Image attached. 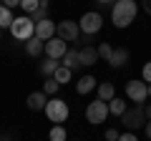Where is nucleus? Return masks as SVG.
<instances>
[{
	"instance_id": "nucleus-34",
	"label": "nucleus",
	"mask_w": 151,
	"mask_h": 141,
	"mask_svg": "<svg viewBox=\"0 0 151 141\" xmlns=\"http://www.w3.org/2000/svg\"><path fill=\"white\" fill-rule=\"evenodd\" d=\"M98 3H101V5H111L113 0H98Z\"/></svg>"
},
{
	"instance_id": "nucleus-14",
	"label": "nucleus",
	"mask_w": 151,
	"mask_h": 141,
	"mask_svg": "<svg viewBox=\"0 0 151 141\" xmlns=\"http://www.w3.org/2000/svg\"><path fill=\"white\" fill-rule=\"evenodd\" d=\"M93 88H96V78H93V76H83V78H78V83H76V91L81 93V96L91 93Z\"/></svg>"
},
{
	"instance_id": "nucleus-36",
	"label": "nucleus",
	"mask_w": 151,
	"mask_h": 141,
	"mask_svg": "<svg viewBox=\"0 0 151 141\" xmlns=\"http://www.w3.org/2000/svg\"><path fill=\"white\" fill-rule=\"evenodd\" d=\"M0 5H3V0H0Z\"/></svg>"
},
{
	"instance_id": "nucleus-7",
	"label": "nucleus",
	"mask_w": 151,
	"mask_h": 141,
	"mask_svg": "<svg viewBox=\"0 0 151 141\" xmlns=\"http://www.w3.org/2000/svg\"><path fill=\"white\" fill-rule=\"evenodd\" d=\"M55 35L63 38L65 43H76L78 35H81V28H78V23H76V20H60L58 25H55Z\"/></svg>"
},
{
	"instance_id": "nucleus-28",
	"label": "nucleus",
	"mask_w": 151,
	"mask_h": 141,
	"mask_svg": "<svg viewBox=\"0 0 151 141\" xmlns=\"http://www.w3.org/2000/svg\"><path fill=\"white\" fill-rule=\"evenodd\" d=\"M119 136H121V134H119L116 129H108V131H106V141H119Z\"/></svg>"
},
{
	"instance_id": "nucleus-32",
	"label": "nucleus",
	"mask_w": 151,
	"mask_h": 141,
	"mask_svg": "<svg viewBox=\"0 0 151 141\" xmlns=\"http://www.w3.org/2000/svg\"><path fill=\"white\" fill-rule=\"evenodd\" d=\"M144 111H146V121H151V103H149V106H144Z\"/></svg>"
},
{
	"instance_id": "nucleus-19",
	"label": "nucleus",
	"mask_w": 151,
	"mask_h": 141,
	"mask_svg": "<svg viewBox=\"0 0 151 141\" xmlns=\"http://www.w3.org/2000/svg\"><path fill=\"white\" fill-rule=\"evenodd\" d=\"M126 111V101H121L119 96H113L111 101H108V114H113V116H121Z\"/></svg>"
},
{
	"instance_id": "nucleus-35",
	"label": "nucleus",
	"mask_w": 151,
	"mask_h": 141,
	"mask_svg": "<svg viewBox=\"0 0 151 141\" xmlns=\"http://www.w3.org/2000/svg\"><path fill=\"white\" fill-rule=\"evenodd\" d=\"M149 98H151V86H149Z\"/></svg>"
},
{
	"instance_id": "nucleus-17",
	"label": "nucleus",
	"mask_w": 151,
	"mask_h": 141,
	"mask_svg": "<svg viewBox=\"0 0 151 141\" xmlns=\"http://www.w3.org/2000/svg\"><path fill=\"white\" fill-rule=\"evenodd\" d=\"M60 68V63L55 58H45L43 63H40V73H43V76H48V78H53V73L55 70Z\"/></svg>"
},
{
	"instance_id": "nucleus-21",
	"label": "nucleus",
	"mask_w": 151,
	"mask_h": 141,
	"mask_svg": "<svg viewBox=\"0 0 151 141\" xmlns=\"http://www.w3.org/2000/svg\"><path fill=\"white\" fill-rule=\"evenodd\" d=\"M48 139H50V141H68V134H65V129H63L60 124H53V129H50Z\"/></svg>"
},
{
	"instance_id": "nucleus-30",
	"label": "nucleus",
	"mask_w": 151,
	"mask_h": 141,
	"mask_svg": "<svg viewBox=\"0 0 151 141\" xmlns=\"http://www.w3.org/2000/svg\"><path fill=\"white\" fill-rule=\"evenodd\" d=\"M3 5H5L8 10H13L15 5H20V0H3Z\"/></svg>"
},
{
	"instance_id": "nucleus-33",
	"label": "nucleus",
	"mask_w": 151,
	"mask_h": 141,
	"mask_svg": "<svg viewBox=\"0 0 151 141\" xmlns=\"http://www.w3.org/2000/svg\"><path fill=\"white\" fill-rule=\"evenodd\" d=\"M146 136H149V141H151V121H146Z\"/></svg>"
},
{
	"instance_id": "nucleus-3",
	"label": "nucleus",
	"mask_w": 151,
	"mask_h": 141,
	"mask_svg": "<svg viewBox=\"0 0 151 141\" xmlns=\"http://www.w3.org/2000/svg\"><path fill=\"white\" fill-rule=\"evenodd\" d=\"M10 33H13L15 40H30L33 35H35V23L30 20V15H20V18L13 20Z\"/></svg>"
},
{
	"instance_id": "nucleus-23",
	"label": "nucleus",
	"mask_w": 151,
	"mask_h": 141,
	"mask_svg": "<svg viewBox=\"0 0 151 141\" xmlns=\"http://www.w3.org/2000/svg\"><path fill=\"white\" fill-rule=\"evenodd\" d=\"M58 88H60V83L55 81V78H48V81L43 83V93H45V96H55Z\"/></svg>"
},
{
	"instance_id": "nucleus-6",
	"label": "nucleus",
	"mask_w": 151,
	"mask_h": 141,
	"mask_svg": "<svg viewBox=\"0 0 151 141\" xmlns=\"http://www.w3.org/2000/svg\"><path fill=\"white\" fill-rule=\"evenodd\" d=\"M126 96L136 106H144V101L149 98V83L146 81H129L126 83Z\"/></svg>"
},
{
	"instance_id": "nucleus-1",
	"label": "nucleus",
	"mask_w": 151,
	"mask_h": 141,
	"mask_svg": "<svg viewBox=\"0 0 151 141\" xmlns=\"http://www.w3.org/2000/svg\"><path fill=\"white\" fill-rule=\"evenodd\" d=\"M113 25L116 28H129L136 20V0H116V5L111 10Z\"/></svg>"
},
{
	"instance_id": "nucleus-16",
	"label": "nucleus",
	"mask_w": 151,
	"mask_h": 141,
	"mask_svg": "<svg viewBox=\"0 0 151 141\" xmlns=\"http://www.w3.org/2000/svg\"><path fill=\"white\" fill-rule=\"evenodd\" d=\"M81 65V60H78V50H65V55H63V68H68V70H73V68H78Z\"/></svg>"
},
{
	"instance_id": "nucleus-10",
	"label": "nucleus",
	"mask_w": 151,
	"mask_h": 141,
	"mask_svg": "<svg viewBox=\"0 0 151 141\" xmlns=\"http://www.w3.org/2000/svg\"><path fill=\"white\" fill-rule=\"evenodd\" d=\"M53 35H55V23L50 20V18H45V20L35 23V38H40V40H50Z\"/></svg>"
},
{
	"instance_id": "nucleus-8",
	"label": "nucleus",
	"mask_w": 151,
	"mask_h": 141,
	"mask_svg": "<svg viewBox=\"0 0 151 141\" xmlns=\"http://www.w3.org/2000/svg\"><path fill=\"white\" fill-rule=\"evenodd\" d=\"M103 25V18L98 15V13H83V18L78 20V28H81V33H86V35H96L98 30H101Z\"/></svg>"
},
{
	"instance_id": "nucleus-18",
	"label": "nucleus",
	"mask_w": 151,
	"mask_h": 141,
	"mask_svg": "<svg viewBox=\"0 0 151 141\" xmlns=\"http://www.w3.org/2000/svg\"><path fill=\"white\" fill-rule=\"evenodd\" d=\"M113 96H116V88H113V83L106 81V83H101V86H98V98H101V101L108 103Z\"/></svg>"
},
{
	"instance_id": "nucleus-26",
	"label": "nucleus",
	"mask_w": 151,
	"mask_h": 141,
	"mask_svg": "<svg viewBox=\"0 0 151 141\" xmlns=\"http://www.w3.org/2000/svg\"><path fill=\"white\" fill-rule=\"evenodd\" d=\"M111 53H113V48H111V45H108V43H101V45H98V58H111Z\"/></svg>"
},
{
	"instance_id": "nucleus-2",
	"label": "nucleus",
	"mask_w": 151,
	"mask_h": 141,
	"mask_svg": "<svg viewBox=\"0 0 151 141\" xmlns=\"http://www.w3.org/2000/svg\"><path fill=\"white\" fill-rule=\"evenodd\" d=\"M45 116H48V121H53V124H60L63 126V121L68 119V103L65 101H60L58 96H53V98H48V103H45Z\"/></svg>"
},
{
	"instance_id": "nucleus-20",
	"label": "nucleus",
	"mask_w": 151,
	"mask_h": 141,
	"mask_svg": "<svg viewBox=\"0 0 151 141\" xmlns=\"http://www.w3.org/2000/svg\"><path fill=\"white\" fill-rule=\"evenodd\" d=\"M48 5H50L48 0H40V5H38V10L30 15V20H33V23H40V20H45V18H48Z\"/></svg>"
},
{
	"instance_id": "nucleus-11",
	"label": "nucleus",
	"mask_w": 151,
	"mask_h": 141,
	"mask_svg": "<svg viewBox=\"0 0 151 141\" xmlns=\"http://www.w3.org/2000/svg\"><path fill=\"white\" fill-rule=\"evenodd\" d=\"M78 60H81V65H96L98 48H93V45H83V48L78 50Z\"/></svg>"
},
{
	"instance_id": "nucleus-9",
	"label": "nucleus",
	"mask_w": 151,
	"mask_h": 141,
	"mask_svg": "<svg viewBox=\"0 0 151 141\" xmlns=\"http://www.w3.org/2000/svg\"><path fill=\"white\" fill-rule=\"evenodd\" d=\"M65 50H68V43H65L63 38H58V35H53L50 40H45V55H48V58L60 60L65 55Z\"/></svg>"
},
{
	"instance_id": "nucleus-29",
	"label": "nucleus",
	"mask_w": 151,
	"mask_h": 141,
	"mask_svg": "<svg viewBox=\"0 0 151 141\" xmlns=\"http://www.w3.org/2000/svg\"><path fill=\"white\" fill-rule=\"evenodd\" d=\"M119 141H139V139H136L134 131H126V134H121V136H119Z\"/></svg>"
},
{
	"instance_id": "nucleus-12",
	"label": "nucleus",
	"mask_w": 151,
	"mask_h": 141,
	"mask_svg": "<svg viewBox=\"0 0 151 141\" xmlns=\"http://www.w3.org/2000/svg\"><path fill=\"white\" fill-rule=\"evenodd\" d=\"M25 53L33 55V58H38L40 53H45V40H40V38L33 35L30 40H25Z\"/></svg>"
},
{
	"instance_id": "nucleus-22",
	"label": "nucleus",
	"mask_w": 151,
	"mask_h": 141,
	"mask_svg": "<svg viewBox=\"0 0 151 141\" xmlns=\"http://www.w3.org/2000/svg\"><path fill=\"white\" fill-rule=\"evenodd\" d=\"M13 10H8L5 5H0V28H10L13 25Z\"/></svg>"
},
{
	"instance_id": "nucleus-5",
	"label": "nucleus",
	"mask_w": 151,
	"mask_h": 141,
	"mask_svg": "<svg viewBox=\"0 0 151 141\" xmlns=\"http://www.w3.org/2000/svg\"><path fill=\"white\" fill-rule=\"evenodd\" d=\"M121 121H124V126H126L129 131L141 129V126L146 124V111H144V106H134V109H126L124 114H121Z\"/></svg>"
},
{
	"instance_id": "nucleus-24",
	"label": "nucleus",
	"mask_w": 151,
	"mask_h": 141,
	"mask_svg": "<svg viewBox=\"0 0 151 141\" xmlns=\"http://www.w3.org/2000/svg\"><path fill=\"white\" fill-rule=\"evenodd\" d=\"M53 78H55V81L60 83V86H63V83H68V81H70V70L60 65V68H58V70H55V73H53Z\"/></svg>"
},
{
	"instance_id": "nucleus-15",
	"label": "nucleus",
	"mask_w": 151,
	"mask_h": 141,
	"mask_svg": "<svg viewBox=\"0 0 151 141\" xmlns=\"http://www.w3.org/2000/svg\"><path fill=\"white\" fill-rule=\"evenodd\" d=\"M126 60H129V50L126 48H116L111 53V58H108V63H111L113 68H121V65H126Z\"/></svg>"
},
{
	"instance_id": "nucleus-27",
	"label": "nucleus",
	"mask_w": 151,
	"mask_h": 141,
	"mask_svg": "<svg viewBox=\"0 0 151 141\" xmlns=\"http://www.w3.org/2000/svg\"><path fill=\"white\" fill-rule=\"evenodd\" d=\"M141 76H144V81H146V83L151 86V60H149V63L144 65V70H141Z\"/></svg>"
},
{
	"instance_id": "nucleus-4",
	"label": "nucleus",
	"mask_w": 151,
	"mask_h": 141,
	"mask_svg": "<svg viewBox=\"0 0 151 141\" xmlns=\"http://www.w3.org/2000/svg\"><path fill=\"white\" fill-rule=\"evenodd\" d=\"M108 119V103L106 101H91L86 106V121L88 124H93V126H98V124H103V121Z\"/></svg>"
},
{
	"instance_id": "nucleus-13",
	"label": "nucleus",
	"mask_w": 151,
	"mask_h": 141,
	"mask_svg": "<svg viewBox=\"0 0 151 141\" xmlns=\"http://www.w3.org/2000/svg\"><path fill=\"white\" fill-rule=\"evenodd\" d=\"M28 109H33V111H40V109H45V103H48V96H45L43 91H35V93H30L28 96Z\"/></svg>"
},
{
	"instance_id": "nucleus-31",
	"label": "nucleus",
	"mask_w": 151,
	"mask_h": 141,
	"mask_svg": "<svg viewBox=\"0 0 151 141\" xmlns=\"http://www.w3.org/2000/svg\"><path fill=\"white\" fill-rule=\"evenodd\" d=\"M144 10L149 13V15H151V0H144Z\"/></svg>"
},
{
	"instance_id": "nucleus-25",
	"label": "nucleus",
	"mask_w": 151,
	"mask_h": 141,
	"mask_svg": "<svg viewBox=\"0 0 151 141\" xmlns=\"http://www.w3.org/2000/svg\"><path fill=\"white\" fill-rule=\"evenodd\" d=\"M38 5H40V0H20V8L28 13V15H33V13L38 10Z\"/></svg>"
}]
</instances>
